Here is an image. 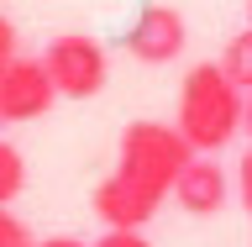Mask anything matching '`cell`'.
<instances>
[{
    "instance_id": "cell-1",
    "label": "cell",
    "mask_w": 252,
    "mask_h": 247,
    "mask_svg": "<svg viewBox=\"0 0 252 247\" xmlns=\"http://www.w3.org/2000/svg\"><path fill=\"white\" fill-rule=\"evenodd\" d=\"M242 110H247V95L220 74V63H194L184 74V84H179L173 126H179V137L189 142V153L210 158V153H220V147L236 142Z\"/></svg>"
},
{
    "instance_id": "cell-2",
    "label": "cell",
    "mask_w": 252,
    "mask_h": 247,
    "mask_svg": "<svg viewBox=\"0 0 252 247\" xmlns=\"http://www.w3.org/2000/svg\"><path fill=\"white\" fill-rule=\"evenodd\" d=\"M189 142L179 137V126L168 121H131L121 132V147H116V184H126L131 195H142V200L163 205L173 195V179H179V169L189 163Z\"/></svg>"
},
{
    "instance_id": "cell-3",
    "label": "cell",
    "mask_w": 252,
    "mask_h": 247,
    "mask_svg": "<svg viewBox=\"0 0 252 247\" xmlns=\"http://www.w3.org/2000/svg\"><path fill=\"white\" fill-rule=\"evenodd\" d=\"M42 63H47V74H53V90L68 95V100H90V95L105 90V79H110L105 42H94V37H84V32L53 37V42L42 47Z\"/></svg>"
},
{
    "instance_id": "cell-4",
    "label": "cell",
    "mask_w": 252,
    "mask_h": 247,
    "mask_svg": "<svg viewBox=\"0 0 252 247\" xmlns=\"http://www.w3.org/2000/svg\"><path fill=\"white\" fill-rule=\"evenodd\" d=\"M53 100H58V90H53L47 63L16 53L11 69L0 74V121H37L53 110Z\"/></svg>"
},
{
    "instance_id": "cell-5",
    "label": "cell",
    "mask_w": 252,
    "mask_h": 247,
    "mask_svg": "<svg viewBox=\"0 0 252 247\" xmlns=\"http://www.w3.org/2000/svg\"><path fill=\"white\" fill-rule=\"evenodd\" d=\"M189 42V27H184V16L173 11V5H142L137 21L126 27V53L137 63H173L179 53H184Z\"/></svg>"
},
{
    "instance_id": "cell-6",
    "label": "cell",
    "mask_w": 252,
    "mask_h": 247,
    "mask_svg": "<svg viewBox=\"0 0 252 247\" xmlns=\"http://www.w3.org/2000/svg\"><path fill=\"white\" fill-rule=\"evenodd\" d=\"M173 200H179V211H189V216H216L220 205L231 200V179H226V169H220L216 158L194 153L179 169V179H173Z\"/></svg>"
},
{
    "instance_id": "cell-7",
    "label": "cell",
    "mask_w": 252,
    "mask_h": 247,
    "mask_svg": "<svg viewBox=\"0 0 252 247\" xmlns=\"http://www.w3.org/2000/svg\"><path fill=\"white\" fill-rule=\"evenodd\" d=\"M220 74L231 79L242 95H252V27H242L231 42L220 47Z\"/></svg>"
},
{
    "instance_id": "cell-8",
    "label": "cell",
    "mask_w": 252,
    "mask_h": 247,
    "mask_svg": "<svg viewBox=\"0 0 252 247\" xmlns=\"http://www.w3.org/2000/svg\"><path fill=\"white\" fill-rule=\"evenodd\" d=\"M21 189H27V158H21L16 142L0 137V205H11Z\"/></svg>"
},
{
    "instance_id": "cell-9",
    "label": "cell",
    "mask_w": 252,
    "mask_h": 247,
    "mask_svg": "<svg viewBox=\"0 0 252 247\" xmlns=\"http://www.w3.org/2000/svg\"><path fill=\"white\" fill-rule=\"evenodd\" d=\"M0 247H37L32 226H27L21 216H16L11 205H0Z\"/></svg>"
},
{
    "instance_id": "cell-10",
    "label": "cell",
    "mask_w": 252,
    "mask_h": 247,
    "mask_svg": "<svg viewBox=\"0 0 252 247\" xmlns=\"http://www.w3.org/2000/svg\"><path fill=\"white\" fill-rule=\"evenodd\" d=\"M94 247H153V242L131 226H105V237H94Z\"/></svg>"
},
{
    "instance_id": "cell-11",
    "label": "cell",
    "mask_w": 252,
    "mask_h": 247,
    "mask_svg": "<svg viewBox=\"0 0 252 247\" xmlns=\"http://www.w3.org/2000/svg\"><path fill=\"white\" fill-rule=\"evenodd\" d=\"M236 200H242V211H252V153L236 158Z\"/></svg>"
},
{
    "instance_id": "cell-12",
    "label": "cell",
    "mask_w": 252,
    "mask_h": 247,
    "mask_svg": "<svg viewBox=\"0 0 252 247\" xmlns=\"http://www.w3.org/2000/svg\"><path fill=\"white\" fill-rule=\"evenodd\" d=\"M11 58H16V27L5 21V16H0V74L11 69Z\"/></svg>"
},
{
    "instance_id": "cell-13",
    "label": "cell",
    "mask_w": 252,
    "mask_h": 247,
    "mask_svg": "<svg viewBox=\"0 0 252 247\" xmlns=\"http://www.w3.org/2000/svg\"><path fill=\"white\" fill-rule=\"evenodd\" d=\"M37 247H90V242H79V237H68V232H63V237H42Z\"/></svg>"
},
{
    "instance_id": "cell-14",
    "label": "cell",
    "mask_w": 252,
    "mask_h": 247,
    "mask_svg": "<svg viewBox=\"0 0 252 247\" xmlns=\"http://www.w3.org/2000/svg\"><path fill=\"white\" fill-rule=\"evenodd\" d=\"M242 132L252 137V95H247V110H242Z\"/></svg>"
},
{
    "instance_id": "cell-15",
    "label": "cell",
    "mask_w": 252,
    "mask_h": 247,
    "mask_svg": "<svg viewBox=\"0 0 252 247\" xmlns=\"http://www.w3.org/2000/svg\"><path fill=\"white\" fill-rule=\"evenodd\" d=\"M247 27H252V0H247Z\"/></svg>"
}]
</instances>
